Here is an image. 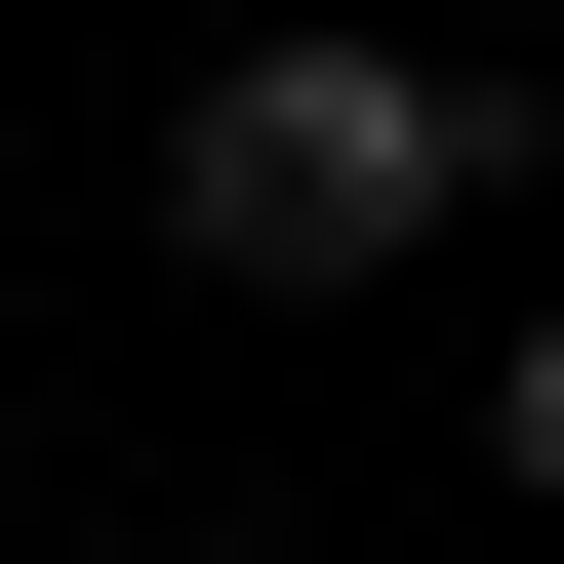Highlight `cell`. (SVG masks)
<instances>
[{
  "instance_id": "1",
  "label": "cell",
  "mask_w": 564,
  "mask_h": 564,
  "mask_svg": "<svg viewBox=\"0 0 564 564\" xmlns=\"http://www.w3.org/2000/svg\"><path fill=\"white\" fill-rule=\"evenodd\" d=\"M484 202H524V82H484V41H202V121H162V242L242 282V323H364Z\"/></svg>"
},
{
  "instance_id": "2",
  "label": "cell",
  "mask_w": 564,
  "mask_h": 564,
  "mask_svg": "<svg viewBox=\"0 0 564 564\" xmlns=\"http://www.w3.org/2000/svg\"><path fill=\"white\" fill-rule=\"evenodd\" d=\"M484 524L564 564V323H484Z\"/></svg>"
},
{
  "instance_id": "3",
  "label": "cell",
  "mask_w": 564,
  "mask_h": 564,
  "mask_svg": "<svg viewBox=\"0 0 564 564\" xmlns=\"http://www.w3.org/2000/svg\"><path fill=\"white\" fill-rule=\"evenodd\" d=\"M162 564H323V524H162Z\"/></svg>"
}]
</instances>
